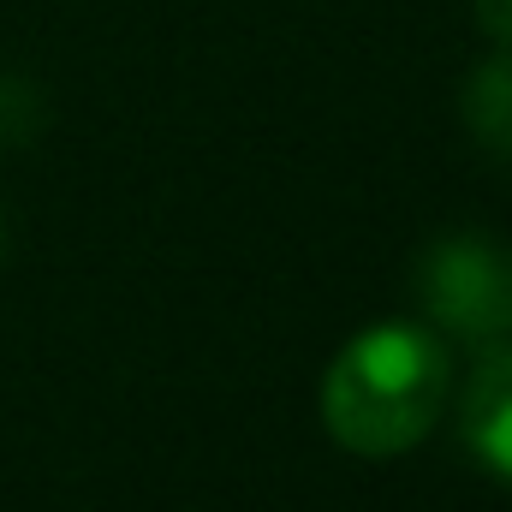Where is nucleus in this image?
Masks as SVG:
<instances>
[{
  "mask_svg": "<svg viewBox=\"0 0 512 512\" xmlns=\"http://www.w3.org/2000/svg\"><path fill=\"white\" fill-rule=\"evenodd\" d=\"M453 364L429 328L382 322L340 346L322 376V423L358 459L411 453L447 411Z\"/></svg>",
  "mask_w": 512,
  "mask_h": 512,
  "instance_id": "nucleus-1",
  "label": "nucleus"
},
{
  "mask_svg": "<svg viewBox=\"0 0 512 512\" xmlns=\"http://www.w3.org/2000/svg\"><path fill=\"white\" fill-rule=\"evenodd\" d=\"M417 298L447 334L471 346L512 340V245L489 233L435 239L417 256Z\"/></svg>",
  "mask_w": 512,
  "mask_h": 512,
  "instance_id": "nucleus-2",
  "label": "nucleus"
},
{
  "mask_svg": "<svg viewBox=\"0 0 512 512\" xmlns=\"http://www.w3.org/2000/svg\"><path fill=\"white\" fill-rule=\"evenodd\" d=\"M459 435H465V453L489 471L512 483V346H489V358L477 364V376L465 382L459 399Z\"/></svg>",
  "mask_w": 512,
  "mask_h": 512,
  "instance_id": "nucleus-3",
  "label": "nucleus"
},
{
  "mask_svg": "<svg viewBox=\"0 0 512 512\" xmlns=\"http://www.w3.org/2000/svg\"><path fill=\"white\" fill-rule=\"evenodd\" d=\"M459 108H465L471 137H477L501 167H512V48H501V54H489V60L471 66Z\"/></svg>",
  "mask_w": 512,
  "mask_h": 512,
  "instance_id": "nucleus-4",
  "label": "nucleus"
},
{
  "mask_svg": "<svg viewBox=\"0 0 512 512\" xmlns=\"http://www.w3.org/2000/svg\"><path fill=\"white\" fill-rule=\"evenodd\" d=\"M48 120V102L42 90L24 78V72H6L0 66V143H30Z\"/></svg>",
  "mask_w": 512,
  "mask_h": 512,
  "instance_id": "nucleus-5",
  "label": "nucleus"
},
{
  "mask_svg": "<svg viewBox=\"0 0 512 512\" xmlns=\"http://www.w3.org/2000/svg\"><path fill=\"white\" fill-rule=\"evenodd\" d=\"M477 24L495 48H512V0H477Z\"/></svg>",
  "mask_w": 512,
  "mask_h": 512,
  "instance_id": "nucleus-6",
  "label": "nucleus"
},
{
  "mask_svg": "<svg viewBox=\"0 0 512 512\" xmlns=\"http://www.w3.org/2000/svg\"><path fill=\"white\" fill-rule=\"evenodd\" d=\"M0 256H6V209H0Z\"/></svg>",
  "mask_w": 512,
  "mask_h": 512,
  "instance_id": "nucleus-7",
  "label": "nucleus"
}]
</instances>
